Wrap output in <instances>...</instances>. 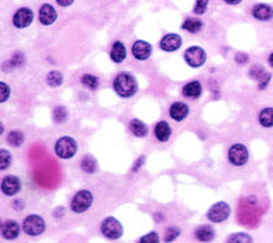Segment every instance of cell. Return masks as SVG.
I'll use <instances>...</instances> for the list:
<instances>
[{"instance_id":"34","label":"cell","mask_w":273,"mask_h":243,"mask_svg":"<svg viewBox=\"0 0 273 243\" xmlns=\"http://www.w3.org/2000/svg\"><path fill=\"white\" fill-rule=\"evenodd\" d=\"M140 242L141 243H158V235L156 232H151V234H148V235H144V237L140 238Z\"/></svg>"},{"instance_id":"12","label":"cell","mask_w":273,"mask_h":243,"mask_svg":"<svg viewBox=\"0 0 273 243\" xmlns=\"http://www.w3.org/2000/svg\"><path fill=\"white\" fill-rule=\"evenodd\" d=\"M131 52L137 61H146V59H149V56L152 55V45L144 40H137L133 44Z\"/></svg>"},{"instance_id":"9","label":"cell","mask_w":273,"mask_h":243,"mask_svg":"<svg viewBox=\"0 0 273 243\" xmlns=\"http://www.w3.org/2000/svg\"><path fill=\"white\" fill-rule=\"evenodd\" d=\"M34 19V14L31 11L30 8L28 7H22L19 8L18 11L14 14L12 17V25L18 29H25L28 26H30L31 22Z\"/></svg>"},{"instance_id":"5","label":"cell","mask_w":273,"mask_h":243,"mask_svg":"<svg viewBox=\"0 0 273 243\" xmlns=\"http://www.w3.org/2000/svg\"><path fill=\"white\" fill-rule=\"evenodd\" d=\"M93 204V194L89 190H79L77 194L73 197L71 201V211L75 213H84L86 212Z\"/></svg>"},{"instance_id":"33","label":"cell","mask_w":273,"mask_h":243,"mask_svg":"<svg viewBox=\"0 0 273 243\" xmlns=\"http://www.w3.org/2000/svg\"><path fill=\"white\" fill-rule=\"evenodd\" d=\"M181 235V230L179 228H170L165 232V242H172L176 238Z\"/></svg>"},{"instance_id":"1","label":"cell","mask_w":273,"mask_h":243,"mask_svg":"<svg viewBox=\"0 0 273 243\" xmlns=\"http://www.w3.org/2000/svg\"><path fill=\"white\" fill-rule=\"evenodd\" d=\"M114 89L118 96L128 98L138 91V82L130 73H121L114 79Z\"/></svg>"},{"instance_id":"22","label":"cell","mask_w":273,"mask_h":243,"mask_svg":"<svg viewBox=\"0 0 273 243\" xmlns=\"http://www.w3.org/2000/svg\"><path fill=\"white\" fill-rule=\"evenodd\" d=\"M202 28H204V24L198 18H187L182 24L183 30L188 31V33H193V34L202 30Z\"/></svg>"},{"instance_id":"24","label":"cell","mask_w":273,"mask_h":243,"mask_svg":"<svg viewBox=\"0 0 273 243\" xmlns=\"http://www.w3.org/2000/svg\"><path fill=\"white\" fill-rule=\"evenodd\" d=\"M81 168H82V171H85L86 174H94L96 170H97L96 158L91 156V154H86L85 157L82 158V161H81Z\"/></svg>"},{"instance_id":"27","label":"cell","mask_w":273,"mask_h":243,"mask_svg":"<svg viewBox=\"0 0 273 243\" xmlns=\"http://www.w3.org/2000/svg\"><path fill=\"white\" fill-rule=\"evenodd\" d=\"M81 82H82V85L88 89H91V91H96L98 88V78L93 74H85L81 79Z\"/></svg>"},{"instance_id":"35","label":"cell","mask_w":273,"mask_h":243,"mask_svg":"<svg viewBox=\"0 0 273 243\" xmlns=\"http://www.w3.org/2000/svg\"><path fill=\"white\" fill-rule=\"evenodd\" d=\"M75 0H56V3L61 7H68L73 4Z\"/></svg>"},{"instance_id":"6","label":"cell","mask_w":273,"mask_h":243,"mask_svg":"<svg viewBox=\"0 0 273 243\" xmlns=\"http://www.w3.org/2000/svg\"><path fill=\"white\" fill-rule=\"evenodd\" d=\"M230 205L227 202H224V201H220V202H216L214 205L209 208V211L207 213V217L212 223H223V221H225V220L230 217Z\"/></svg>"},{"instance_id":"26","label":"cell","mask_w":273,"mask_h":243,"mask_svg":"<svg viewBox=\"0 0 273 243\" xmlns=\"http://www.w3.org/2000/svg\"><path fill=\"white\" fill-rule=\"evenodd\" d=\"M47 84L51 88H59L63 84V74L61 71H58V70L49 71L47 74Z\"/></svg>"},{"instance_id":"21","label":"cell","mask_w":273,"mask_h":243,"mask_svg":"<svg viewBox=\"0 0 273 243\" xmlns=\"http://www.w3.org/2000/svg\"><path fill=\"white\" fill-rule=\"evenodd\" d=\"M130 131L133 133V135L138 137V138H144L148 135V131L149 128L146 126L145 123L140 119H133L130 122Z\"/></svg>"},{"instance_id":"39","label":"cell","mask_w":273,"mask_h":243,"mask_svg":"<svg viewBox=\"0 0 273 243\" xmlns=\"http://www.w3.org/2000/svg\"><path fill=\"white\" fill-rule=\"evenodd\" d=\"M0 228H1V219H0Z\"/></svg>"},{"instance_id":"28","label":"cell","mask_w":273,"mask_h":243,"mask_svg":"<svg viewBox=\"0 0 273 243\" xmlns=\"http://www.w3.org/2000/svg\"><path fill=\"white\" fill-rule=\"evenodd\" d=\"M11 163V153L6 151V149H0V171H6L7 168H10Z\"/></svg>"},{"instance_id":"7","label":"cell","mask_w":273,"mask_h":243,"mask_svg":"<svg viewBox=\"0 0 273 243\" xmlns=\"http://www.w3.org/2000/svg\"><path fill=\"white\" fill-rule=\"evenodd\" d=\"M184 61L187 63L188 66L193 67V68H200L205 64L207 61V52L205 49L201 48V47H190L188 49H186L184 52Z\"/></svg>"},{"instance_id":"23","label":"cell","mask_w":273,"mask_h":243,"mask_svg":"<svg viewBox=\"0 0 273 243\" xmlns=\"http://www.w3.org/2000/svg\"><path fill=\"white\" fill-rule=\"evenodd\" d=\"M258 122H260V124H261L262 127H265V128L273 127V108L272 107L264 108V110L260 112V115H258Z\"/></svg>"},{"instance_id":"3","label":"cell","mask_w":273,"mask_h":243,"mask_svg":"<svg viewBox=\"0 0 273 243\" xmlns=\"http://www.w3.org/2000/svg\"><path fill=\"white\" fill-rule=\"evenodd\" d=\"M22 230L29 237H38V235H41L45 231V221L38 214H30V216H28L24 220Z\"/></svg>"},{"instance_id":"17","label":"cell","mask_w":273,"mask_h":243,"mask_svg":"<svg viewBox=\"0 0 273 243\" xmlns=\"http://www.w3.org/2000/svg\"><path fill=\"white\" fill-rule=\"evenodd\" d=\"M182 93L184 97L195 100V98H198L202 94V85L198 81H191V82H188V84L183 86Z\"/></svg>"},{"instance_id":"13","label":"cell","mask_w":273,"mask_h":243,"mask_svg":"<svg viewBox=\"0 0 273 243\" xmlns=\"http://www.w3.org/2000/svg\"><path fill=\"white\" fill-rule=\"evenodd\" d=\"M58 19V12L55 10L54 6L51 4H43L38 10V21L44 26H51L55 24V21Z\"/></svg>"},{"instance_id":"8","label":"cell","mask_w":273,"mask_h":243,"mask_svg":"<svg viewBox=\"0 0 273 243\" xmlns=\"http://www.w3.org/2000/svg\"><path fill=\"white\" fill-rule=\"evenodd\" d=\"M228 160L235 167H243L249 161V151L243 144H234L228 151Z\"/></svg>"},{"instance_id":"16","label":"cell","mask_w":273,"mask_h":243,"mask_svg":"<svg viewBox=\"0 0 273 243\" xmlns=\"http://www.w3.org/2000/svg\"><path fill=\"white\" fill-rule=\"evenodd\" d=\"M1 235L4 239L7 241H12L15 238H18L19 232H21V228H19V224L17 221H12V220H8L4 224H1Z\"/></svg>"},{"instance_id":"19","label":"cell","mask_w":273,"mask_h":243,"mask_svg":"<svg viewBox=\"0 0 273 243\" xmlns=\"http://www.w3.org/2000/svg\"><path fill=\"white\" fill-rule=\"evenodd\" d=\"M171 134H172V130H171V126L167 123L165 121L158 122L154 127V135L160 142H167V141L171 138Z\"/></svg>"},{"instance_id":"10","label":"cell","mask_w":273,"mask_h":243,"mask_svg":"<svg viewBox=\"0 0 273 243\" xmlns=\"http://www.w3.org/2000/svg\"><path fill=\"white\" fill-rule=\"evenodd\" d=\"M21 181H19L18 177H14V175H8L6 177L3 181H1V184H0V188L3 191V194L7 195V197H14L15 194H18L21 191Z\"/></svg>"},{"instance_id":"14","label":"cell","mask_w":273,"mask_h":243,"mask_svg":"<svg viewBox=\"0 0 273 243\" xmlns=\"http://www.w3.org/2000/svg\"><path fill=\"white\" fill-rule=\"evenodd\" d=\"M251 15L254 17L257 21L261 22H268L273 18V7L265 3H258L251 8Z\"/></svg>"},{"instance_id":"29","label":"cell","mask_w":273,"mask_h":243,"mask_svg":"<svg viewBox=\"0 0 273 243\" xmlns=\"http://www.w3.org/2000/svg\"><path fill=\"white\" fill-rule=\"evenodd\" d=\"M68 112L64 107H56L54 110V121L56 123H64L67 121Z\"/></svg>"},{"instance_id":"15","label":"cell","mask_w":273,"mask_h":243,"mask_svg":"<svg viewBox=\"0 0 273 243\" xmlns=\"http://www.w3.org/2000/svg\"><path fill=\"white\" fill-rule=\"evenodd\" d=\"M190 114V108L187 104L182 103V101H176L170 107V116L171 119H174L176 122L184 121Z\"/></svg>"},{"instance_id":"20","label":"cell","mask_w":273,"mask_h":243,"mask_svg":"<svg viewBox=\"0 0 273 243\" xmlns=\"http://www.w3.org/2000/svg\"><path fill=\"white\" fill-rule=\"evenodd\" d=\"M214 237H216V232L211 225H201L195 230V238L200 242H212Z\"/></svg>"},{"instance_id":"18","label":"cell","mask_w":273,"mask_h":243,"mask_svg":"<svg viewBox=\"0 0 273 243\" xmlns=\"http://www.w3.org/2000/svg\"><path fill=\"white\" fill-rule=\"evenodd\" d=\"M109 56H111V59L115 61V63H121V61L126 59V56H127V51H126L124 44L121 43V41H115V43L112 44Z\"/></svg>"},{"instance_id":"38","label":"cell","mask_w":273,"mask_h":243,"mask_svg":"<svg viewBox=\"0 0 273 243\" xmlns=\"http://www.w3.org/2000/svg\"><path fill=\"white\" fill-rule=\"evenodd\" d=\"M4 133V126H3V123L0 122V135Z\"/></svg>"},{"instance_id":"36","label":"cell","mask_w":273,"mask_h":243,"mask_svg":"<svg viewBox=\"0 0 273 243\" xmlns=\"http://www.w3.org/2000/svg\"><path fill=\"white\" fill-rule=\"evenodd\" d=\"M224 1L230 6H237V4H241L243 0H224Z\"/></svg>"},{"instance_id":"30","label":"cell","mask_w":273,"mask_h":243,"mask_svg":"<svg viewBox=\"0 0 273 243\" xmlns=\"http://www.w3.org/2000/svg\"><path fill=\"white\" fill-rule=\"evenodd\" d=\"M227 242H253V238L250 237V235H247V234H243V232H239V234H234V235H230L228 237V241Z\"/></svg>"},{"instance_id":"11","label":"cell","mask_w":273,"mask_h":243,"mask_svg":"<svg viewBox=\"0 0 273 243\" xmlns=\"http://www.w3.org/2000/svg\"><path fill=\"white\" fill-rule=\"evenodd\" d=\"M181 47H182V37L176 33L165 34L160 41V48L163 49L164 52H175Z\"/></svg>"},{"instance_id":"31","label":"cell","mask_w":273,"mask_h":243,"mask_svg":"<svg viewBox=\"0 0 273 243\" xmlns=\"http://www.w3.org/2000/svg\"><path fill=\"white\" fill-rule=\"evenodd\" d=\"M208 6H209V0H197L193 11H194L195 15H202V14L207 12Z\"/></svg>"},{"instance_id":"32","label":"cell","mask_w":273,"mask_h":243,"mask_svg":"<svg viewBox=\"0 0 273 243\" xmlns=\"http://www.w3.org/2000/svg\"><path fill=\"white\" fill-rule=\"evenodd\" d=\"M11 89L7 85L6 82H0V103H6L10 97Z\"/></svg>"},{"instance_id":"2","label":"cell","mask_w":273,"mask_h":243,"mask_svg":"<svg viewBox=\"0 0 273 243\" xmlns=\"http://www.w3.org/2000/svg\"><path fill=\"white\" fill-rule=\"evenodd\" d=\"M78 151V145L74 138L71 137H61L55 144V153L58 157L63 158V160H68L75 156V153Z\"/></svg>"},{"instance_id":"37","label":"cell","mask_w":273,"mask_h":243,"mask_svg":"<svg viewBox=\"0 0 273 243\" xmlns=\"http://www.w3.org/2000/svg\"><path fill=\"white\" fill-rule=\"evenodd\" d=\"M268 61H269V64L273 67V52L269 55V58H268Z\"/></svg>"},{"instance_id":"25","label":"cell","mask_w":273,"mask_h":243,"mask_svg":"<svg viewBox=\"0 0 273 243\" xmlns=\"http://www.w3.org/2000/svg\"><path fill=\"white\" fill-rule=\"evenodd\" d=\"M25 135L22 134V131L19 130H12L11 133L7 135V142L14 148H19V146L24 144Z\"/></svg>"},{"instance_id":"4","label":"cell","mask_w":273,"mask_h":243,"mask_svg":"<svg viewBox=\"0 0 273 243\" xmlns=\"http://www.w3.org/2000/svg\"><path fill=\"white\" fill-rule=\"evenodd\" d=\"M101 232L107 239L118 241L123 237V225L115 217H107L101 223Z\"/></svg>"}]
</instances>
